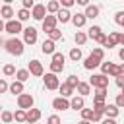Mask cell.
I'll list each match as a JSON object with an SVG mask.
<instances>
[{
  "label": "cell",
  "mask_w": 124,
  "mask_h": 124,
  "mask_svg": "<svg viewBox=\"0 0 124 124\" xmlns=\"http://www.w3.org/2000/svg\"><path fill=\"white\" fill-rule=\"evenodd\" d=\"M4 48H6V52H10V54H14V56H21L23 50H25V43L19 41L17 37H12V39H8V41L4 43Z\"/></svg>",
  "instance_id": "cell-1"
},
{
  "label": "cell",
  "mask_w": 124,
  "mask_h": 124,
  "mask_svg": "<svg viewBox=\"0 0 124 124\" xmlns=\"http://www.w3.org/2000/svg\"><path fill=\"white\" fill-rule=\"evenodd\" d=\"M89 85H93L95 89H107L108 87V76H105V74H93L89 78Z\"/></svg>",
  "instance_id": "cell-2"
},
{
  "label": "cell",
  "mask_w": 124,
  "mask_h": 124,
  "mask_svg": "<svg viewBox=\"0 0 124 124\" xmlns=\"http://www.w3.org/2000/svg\"><path fill=\"white\" fill-rule=\"evenodd\" d=\"M87 37L93 39V41L99 43V45H105V41H107V35L103 33V29H101L99 25H91L89 31H87Z\"/></svg>",
  "instance_id": "cell-3"
},
{
  "label": "cell",
  "mask_w": 124,
  "mask_h": 124,
  "mask_svg": "<svg viewBox=\"0 0 124 124\" xmlns=\"http://www.w3.org/2000/svg\"><path fill=\"white\" fill-rule=\"evenodd\" d=\"M33 105H35V99L31 93H21L17 97V107L21 110H29V108H33Z\"/></svg>",
  "instance_id": "cell-4"
},
{
  "label": "cell",
  "mask_w": 124,
  "mask_h": 124,
  "mask_svg": "<svg viewBox=\"0 0 124 124\" xmlns=\"http://www.w3.org/2000/svg\"><path fill=\"white\" fill-rule=\"evenodd\" d=\"M101 70H103L105 76H110V78H118V76H122L120 66H116V64H112V62H103V64H101Z\"/></svg>",
  "instance_id": "cell-5"
},
{
  "label": "cell",
  "mask_w": 124,
  "mask_h": 124,
  "mask_svg": "<svg viewBox=\"0 0 124 124\" xmlns=\"http://www.w3.org/2000/svg\"><path fill=\"white\" fill-rule=\"evenodd\" d=\"M43 81H45V87H46L48 91H54V89L60 87V79H58L56 74H52V72H48V74L43 78Z\"/></svg>",
  "instance_id": "cell-6"
},
{
  "label": "cell",
  "mask_w": 124,
  "mask_h": 124,
  "mask_svg": "<svg viewBox=\"0 0 124 124\" xmlns=\"http://www.w3.org/2000/svg\"><path fill=\"white\" fill-rule=\"evenodd\" d=\"M6 33H10L12 37H16L17 33H23L21 21H17V19H10V21H6Z\"/></svg>",
  "instance_id": "cell-7"
},
{
  "label": "cell",
  "mask_w": 124,
  "mask_h": 124,
  "mask_svg": "<svg viewBox=\"0 0 124 124\" xmlns=\"http://www.w3.org/2000/svg\"><path fill=\"white\" fill-rule=\"evenodd\" d=\"M27 70H29V74L35 76V78H41V76L45 74V68H43V64H41L39 60H29Z\"/></svg>",
  "instance_id": "cell-8"
},
{
  "label": "cell",
  "mask_w": 124,
  "mask_h": 124,
  "mask_svg": "<svg viewBox=\"0 0 124 124\" xmlns=\"http://www.w3.org/2000/svg\"><path fill=\"white\" fill-rule=\"evenodd\" d=\"M46 16H48V14H46V6H45V4H35V8L31 10V17L37 19V21H43Z\"/></svg>",
  "instance_id": "cell-9"
},
{
  "label": "cell",
  "mask_w": 124,
  "mask_h": 124,
  "mask_svg": "<svg viewBox=\"0 0 124 124\" xmlns=\"http://www.w3.org/2000/svg\"><path fill=\"white\" fill-rule=\"evenodd\" d=\"M37 29L35 27H25L23 29V43L25 45H35L37 43Z\"/></svg>",
  "instance_id": "cell-10"
},
{
  "label": "cell",
  "mask_w": 124,
  "mask_h": 124,
  "mask_svg": "<svg viewBox=\"0 0 124 124\" xmlns=\"http://www.w3.org/2000/svg\"><path fill=\"white\" fill-rule=\"evenodd\" d=\"M56 23H58L56 16H46V17L43 19V31H45V33H48V31L56 29Z\"/></svg>",
  "instance_id": "cell-11"
},
{
  "label": "cell",
  "mask_w": 124,
  "mask_h": 124,
  "mask_svg": "<svg viewBox=\"0 0 124 124\" xmlns=\"http://www.w3.org/2000/svg\"><path fill=\"white\" fill-rule=\"evenodd\" d=\"M116 45H120V33L112 31V33H108V35H107V41H105V45H103V46L112 48V46H116Z\"/></svg>",
  "instance_id": "cell-12"
},
{
  "label": "cell",
  "mask_w": 124,
  "mask_h": 124,
  "mask_svg": "<svg viewBox=\"0 0 124 124\" xmlns=\"http://www.w3.org/2000/svg\"><path fill=\"white\" fill-rule=\"evenodd\" d=\"M103 64V60H99L97 56H93V54H89L85 60H83V68L85 70H95L97 66H101Z\"/></svg>",
  "instance_id": "cell-13"
},
{
  "label": "cell",
  "mask_w": 124,
  "mask_h": 124,
  "mask_svg": "<svg viewBox=\"0 0 124 124\" xmlns=\"http://www.w3.org/2000/svg\"><path fill=\"white\" fill-rule=\"evenodd\" d=\"M52 108L54 110H66V108H70V101L64 97H56V99H52Z\"/></svg>",
  "instance_id": "cell-14"
},
{
  "label": "cell",
  "mask_w": 124,
  "mask_h": 124,
  "mask_svg": "<svg viewBox=\"0 0 124 124\" xmlns=\"http://www.w3.org/2000/svg\"><path fill=\"white\" fill-rule=\"evenodd\" d=\"M70 108H74V110H83L85 108V101H83V97H79V95H76V97H72L70 99Z\"/></svg>",
  "instance_id": "cell-15"
},
{
  "label": "cell",
  "mask_w": 124,
  "mask_h": 124,
  "mask_svg": "<svg viewBox=\"0 0 124 124\" xmlns=\"http://www.w3.org/2000/svg\"><path fill=\"white\" fill-rule=\"evenodd\" d=\"M99 12H101V10H99V6L89 4V6L85 8V12H83V14H85V17H87V19H95V17L99 16Z\"/></svg>",
  "instance_id": "cell-16"
},
{
  "label": "cell",
  "mask_w": 124,
  "mask_h": 124,
  "mask_svg": "<svg viewBox=\"0 0 124 124\" xmlns=\"http://www.w3.org/2000/svg\"><path fill=\"white\" fill-rule=\"evenodd\" d=\"M76 91L79 93V97H87V95L91 93V85H89V81H79V85L76 87Z\"/></svg>",
  "instance_id": "cell-17"
},
{
  "label": "cell",
  "mask_w": 124,
  "mask_h": 124,
  "mask_svg": "<svg viewBox=\"0 0 124 124\" xmlns=\"http://www.w3.org/2000/svg\"><path fill=\"white\" fill-rule=\"evenodd\" d=\"M58 91H60V97L68 99V97H72V95H74V91H76V89H74V87H70V85H68V83L64 81V83H60Z\"/></svg>",
  "instance_id": "cell-18"
},
{
  "label": "cell",
  "mask_w": 124,
  "mask_h": 124,
  "mask_svg": "<svg viewBox=\"0 0 124 124\" xmlns=\"http://www.w3.org/2000/svg\"><path fill=\"white\" fill-rule=\"evenodd\" d=\"M0 17H2V19H6V21H10V19L14 17V8H12L10 4H4V6H2V10H0Z\"/></svg>",
  "instance_id": "cell-19"
},
{
  "label": "cell",
  "mask_w": 124,
  "mask_h": 124,
  "mask_svg": "<svg viewBox=\"0 0 124 124\" xmlns=\"http://www.w3.org/2000/svg\"><path fill=\"white\" fill-rule=\"evenodd\" d=\"M60 12V2L58 0H50L48 4H46V14L48 16H56Z\"/></svg>",
  "instance_id": "cell-20"
},
{
  "label": "cell",
  "mask_w": 124,
  "mask_h": 124,
  "mask_svg": "<svg viewBox=\"0 0 124 124\" xmlns=\"http://www.w3.org/2000/svg\"><path fill=\"white\" fill-rule=\"evenodd\" d=\"M85 21H87V17H85V14H74V16H72V23L76 25V29H79V27H83V25H85Z\"/></svg>",
  "instance_id": "cell-21"
},
{
  "label": "cell",
  "mask_w": 124,
  "mask_h": 124,
  "mask_svg": "<svg viewBox=\"0 0 124 124\" xmlns=\"http://www.w3.org/2000/svg\"><path fill=\"white\" fill-rule=\"evenodd\" d=\"M8 91H10L12 95H17V97H19V95L23 93V83L16 79V81H12V83H10V89H8Z\"/></svg>",
  "instance_id": "cell-22"
},
{
  "label": "cell",
  "mask_w": 124,
  "mask_h": 124,
  "mask_svg": "<svg viewBox=\"0 0 124 124\" xmlns=\"http://www.w3.org/2000/svg\"><path fill=\"white\" fill-rule=\"evenodd\" d=\"M39 120H41V110H39V108H29V110H27V122L35 124V122H39Z\"/></svg>",
  "instance_id": "cell-23"
},
{
  "label": "cell",
  "mask_w": 124,
  "mask_h": 124,
  "mask_svg": "<svg viewBox=\"0 0 124 124\" xmlns=\"http://www.w3.org/2000/svg\"><path fill=\"white\" fill-rule=\"evenodd\" d=\"M118 112H120V108H118L116 105H107V107H105V116H107V118H116Z\"/></svg>",
  "instance_id": "cell-24"
},
{
  "label": "cell",
  "mask_w": 124,
  "mask_h": 124,
  "mask_svg": "<svg viewBox=\"0 0 124 124\" xmlns=\"http://www.w3.org/2000/svg\"><path fill=\"white\" fill-rule=\"evenodd\" d=\"M56 19H58V21H62V23L72 21V14H70V10H62V8H60V12L56 14Z\"/></svg>",
  "instance_id": "cell-25"
},
{
  "label": "cell",
  "mask_w": 124,
  "mask_h": 124,
  "mask_svg": "<svg viewBox=\"0 0 124 124\" xmlns=\"http://www.w3.org/2000/svg\"><path fill=\"white\" fill-rule=\"evenodd\" d=\"M105 99H107V89H95L93 103H105Z\"/></svg>",
  "instance_id": "cell-26"
},
{
  "label": "cell",
  "mask_w": 124,
  "mask_h": 124,
  "mask_svg": "<svg viewBox=\"0 0 124 124\" xmlns=\"http://www.w3.org/2000/svg\"><path fill=\"white\" fill-rule=\"evenodd\" d=\"M41 50H43L45 54H54V52H56V50H54V43H52V41H48V39H46V41L43 43Z\"/></svg>",
  "instance_id": "cell-27"
},
{
  "label": "cell",
  "mask_w": 124,
  "mask_h": 124,
  "mask_svg": "<svg viewBox=\"0 0 124 124\" xmlns=\"http://www.w3.org/2000/svg\"><path fill=\"white\" fill-rule=\"evenodd\" d=\"M29 78H31L29 70H17V72H16V79H17V81H21V83H25Z\"/></svg>",
  "instance_id": "cell-28"
},
{
  "label": "cell",
  "mask_w": 124,
  "mask_h": 124,
  "mask_svg": "<svg viewBox=\"0 0 124 124\" xmlns=\"http://www.w3.org/2000/svg\"><path fill=\"white\" fill-rule=\"evenodd\" d=\"M14 120L16 122H27V110H21V108H17L16 112H14Z\"/></svg>",
  "instance_id": "cell-29"
},
{
  "label": "cell",
  "mask_w": 124,
  "mask_h": 124,
  "mask_svg": "<svg viewBox=\"0 0 124 124\" xmlns=\"http://www.w3.org/2000/svg\"><path fill=\"white\" fill-rule=\"evenodd\" d=\"M89 37H87V33H83V31H78L76 35H74V41H76V45H85V41H87Z\"/></svg>",
  "instance_id": "cell-30"
},
{
  "label": "cell",
  "mask_w": 124,
  "mask_h": 124,
  "mask_svg": "<svg viewBox=\"0 0 124 124\" xmlns=\"http://www.w3.org/2000/svg\"><path fill=\"white\" fill-rule=\"evenodd\" d=\"M46 35H48V41H52V43H56V41L62 39V31H58V29H52V31H48Z\"/></svg>",
  "instance_id": "cell-31"
},
{
  "label": "cell",
  "mask_w": 124,
  "mask_h": 124,
  "mask_svg": "<svg viewBox=\"0 0 124 124\" xmlns=\"http://www.w3.org/2000/svg\"><path fill=\"white\" fill-rule=\"evenodd\" d=\"M70 60H74V62H79V60H81V48L74 46V48L70 50Z\"/></svg>",
  "instance_id": "cell-32"
},
{
  "label": "cell",
  "mask_w": 124,
  "mask_h": 124,
  "mask_svg": "<svg viewBox=\"0 0 124 124\" xmlns=\"http://www.w3.org/2000/svg\"><path fill=\"white\" fill-rule=\"evenodd\" d=\"M29 17H31V12L25 10V8H21V10L17 12V21H27Z\"/></svg>",
  "instance_id": "cell-33"
},
{
  "label": "cell",
  "mask_w": 124,
  "mask_h": 124,
  "mask_svg": "<svg viewBox=\"0 0 124 124\" xmlns=\"http://www.w3.org/2000/svg\"><path fill=\"white\" fill-rule=\"evenodd\" d=\"M16 72H17V70H16V66H14V64H6V66L2 68V74H4V76H8V78H10V76H16Z\"/></svg>",
  "instance_id": "cell-34"
},
{
  "label": "cell",
  "mask_w": 124,
  "mask_h": 124,
  "mask_svg": "<svg viewBox=\"0 0 124 124\" xmlns=\"http://www.w3.org/2000/svg\"><path fill=\"white\" fill-rule=\"evenodd\" d=\"M0 118H2V122H4V124H10V122L14 120V112H10V110H2Z\"/></svg>",
  "instance_id": "cell-35"
},
{
  "label": "cell",
  "mask_w": 124,
  "mask_h": 124,
  "mask_svg": "<svg viewBox=\"0 0 124 124\" xmlns=\"http://www.w3.org/2000/svg\"><path fill=\"white\" fill-rule=\"evenodd\" d=\"M91 54L97 56L99 60H105V50H103V46H95V48L91 50Z\"/></svg>",
  "instance_id": "cell-36"
},
{
  "label": "cell",
  "mask_w": 124,
  "mask_h": 124,
  "mask_svg": "<svg viewBox=\"0 0 124 124\" xmlns=\"http://www.w3.org/2000/svg\"><path fill=\"white\" fill-rule=\"evenodd\" d=\"M64 70V64L62 62H50V72L52 74H58V72H62Z\"/></svg>",
  "instance_id": "cell-37"
},
{
  "label": "cell",
  "mask_w": 124,
  "mask_h": 124,
  "mask_svg": "<svg viewBox=\"0 0 124 124\" xmlns=\"http://www.w3.org/2000/svg\"><path fill=\"white\" fill-rule=\"evenodd\" d=\"M66 83H68L70 87H74V89H76V87L79 85V79H78V76H74V74H72V76H68V79H66Z\"/></svg>",
  "instance_id": "cell-38"
},
{
  "label": "cell",
  "mask_w": 124,
  "mask_h": 124,
  "mask_svg": "<svg viewBox=\"0 0 124 124\" xmlns=\"http://www.w3.org/2000/svg\"><path fill=\"white\" fill-rule=\"evenodd\" d=\"M81 120H93V108H83L81 110Z\"/></svg>",
  "instance_id": "cell-39"
},
{
  "label": "cell",
  "mask_w": 124,
  "mask_h": 124,
  "mask_svg": "<svg viewBox=\"0 0 124 124\" xmlns=\"http://www.w3.org/2000/svg\"><path fill=\"white\" fill-rule=\"evenodd\" d=\"M46 124H62V120H60L58 114H50V116L46 118Z\"/></svg>",
  "instance_id": "cell-40"
},
{
  "label": "cell",
  "mask_w": 124,
  "mask_h": 124,
  "mask_svg": "<svg viewBox=\"0 0 124 124\" xmlns=\"http://www.w3.org/2000/svg\"><path fill=\"white\" fill-rule=\"evenodd\" d=\"M114 21H116L120 27H124V12H116V14H114Z\"/></svg>",
  "instance_id": "cell-41"
},
{
  "label": "cell",
  "mask_w": 124,
  "mask_h": 124,
  "mask_svg": "<svg viewBox=\"0 0 124 124\" xmlns=\"http://www.w3.org/2000/svg\"><path fill=\"white\" fill-rule=\"evenodd\" d=\"M64 60H66V56H64L62 52H54V54H52V62H62V64H64Z\"/></svg>",
  "instance_id": "cell-42"
},
{
  "label": "cell",
  "mask_w": 124,
  "mask_h": 124,
  "mask_svg": "<svg viewBox=\"0 0 124 124\" xmlns=\"http://www.w3.org/2000/svg\"><path fill=\"white\" fill-rule=\"evenodd\" d=\"M105 107H107L105 103H93V110L95 112H103L105 114Z\"/></svg>",
  "instance_id": "cell-43"
},
{
  "label": "cell",
  "mask_w": 124,
  "mask_h": 124,
  "mask_svg": "<svg viewBox=\"0 0 124 124\" xmlns=\"http://www.w3.org/2000/svg\"><path fill=\"white\" fill-rule=\"evenodd\" d=\"M114 105H116L118 108H122V107H124V95H122V93H118V95H116V99H114Z\"/></svg>",
  "instance_id": "cell-44"
},
{
  "label": "cell",
  "mask_w": 124,
  "mask_h": 124,
  "mask_svg": "<svg viewBox=\"0 0 124 124\" xmlns=\"http://www.w3.org/2000/svg\"><path fill=\"white\" fill-rule=\"evenodd\" d=\"M8 89H10V83H8L6 79H2V78H0V93H6Z\"/></svg>",
  "instance_id": "cell-45"
},
{
  "label": "cell",
  "mask_w": 124,
  "mask_h": 124,
  "mask_svg": "<svg viewBox=\"0 0 124 124\" xmlns=\"http://www.w3.org/2000/svg\"><path fill=\"white\" fill-rule=\"evenodd\" d=\"M21 4H23L25 10H33V8H35V2H33V0H23Z\"/></svg>",
  "instance_id": "cell-46"
},
{
  "label": "cell",
  "mask_w": 124,
  "mask_h": 124,
  "mask_svg": "<svg viewBox=\"0 0 124 124\" xmlns=\"http://www.w3.org/2000/svg\"><path fill=\"white\" fill-rule=\"evenodd\" d=\"M93 122H103V112H95L93 110V120H91V124Z\"/></svg>",
  "instance_id": "cell-47"
},
{
  "label": "cell",
  "mask_w": 124,
  "mask_h": 124,
  "mask_svg": "<svg viewBox=\"0 0 124 124\" xmlns=\"http://www.w3.org/2000/svg\"><path fill=\"white\" fill-rule=\"evenodd\" d=\"M60 6H64V10H68V8H72V6H74V0H62V2H60Z\"/></svg>",
  "instance_id": "cell-48"
},
{
  "label": "cell",
  "mask_w": 124,
  "mask_h": 124,
  "mask_svg": "<svg viewBox=\"0 0 124 124\" xmlns=\"http://www.w3.org/2000/svg\"><path fill=\"white\" fill-rule=\"evenodd\" d=\"M116 85H118L120 89H124V76H118V78H116Z\"/></svg>",
  "instance_id": "cell-49"
},
{
  "label": "cell",
  "mask_w": 124,
  "mask_h": 124,
  "mask_svg": "<svg viewBox=\"0 0 124 124\" xmlns=\"http://www.w3.org/2000/svg\"><path fill=\"white\" fill-rule=\"evenodd\" d=\"M101 124H116V120H114V118H103Z\"/></svg>",
  "instance_id": "cell-50"
},
{
  "label": "cell",
  "mask_w": 124,
  "mask_h": 124,
  "mask_svg": "<svg viewBox=\"0 0 124 124\" xmlns=\"http://www.w3.org/2000/svg\"><path fill=\"white\" fill-rule=\"evenodd\" d=\"M2 31H6V23H4V19L0 17V33H2Z\"/></svg>",
  "instance_id": "cell-51"
},
{
  "label": "cell",
  "mask_w": 124,
  "mask_h": 124,
  "mask_svg": "<svg viewBox=\"0 0 124 124\" xmlns=\"http://www.w3.org/2000/svg\"><path fill=\"white\" fill-rule=\"evenodd\" d=\"M118 58L124 62V48H120V50H118Z\"/></svg>",
  "instance_id": "cell-52"
},
{
  "label": "cell",
  "mask_w": 124,
  "mask_h": 124,
  "mask_svg": "<svg viewBox=\"0 0 124 124\" xmlns=\"http://www.w3.org/2000/svg\"><path fill=\"white\" fill-rule=\"evenodd\" d=\"M120 45H122V48H124V33H120Z\"/></svg>",
  "instance_id": "cell-53"
},
{
  "label": "cell",
  "mask_w": 124,
  "mask_h": 124,
  "mask_svg": "<svg viewBox=\"0 0 124 124\" xmlns=\"http://www.w3.org/2000/svg\"><path fill=\"white\" fill-rule=\"evenodd\" d=\"M78 124H91V122H89V120H79Z\"/></svg>",
  "instance_id": "cell-54"
},
{
  "label": "cell",
  "mask_w": 124,
  "mask_h": 124,
  "mask_svg": "<svg viewBox=\"0 0 124 124\" xmlns=\"http://www.w3.org/2000/svg\"><path fill=\"white\" fill-rule=\"evenodd\" d=\"M120 72H122V76H124V64H122V66H120Z\"/></svg>",
  "instance_id": "cell-55"
},
{
  "label": "cell",
  "mask_w": 124,
  "mask_h": 124,
  "mask_svg": "<svg viewBox=\"0 0 124 124\" xmlns=\"http://www.w3.org/2000/svg\"><path fill=\"white\" fill-rule=\"evenodd\" d=\"M0 45H4V41H2V37H0Z\"/></svg>",
  "instance_id": "cell-56"
},
{
  "label": "cell",
  "mask_w": 124,
  "mask_h": 124,
  "mask_svg": "<svg viewBox=\"0 0 124 124\" xmlns=\"http://www.w3.org/2000/svg\"><path fill=\"white\" fill-rule=\"evenodd\" d=\"M0 114H2V105H0Z\"/></svg>",
  "instance_id": "cell-57"
},
{
  "label": "cell",
  "mask_w": 124,
  "mask_h": 124,
  "mask_svg": "<svg viewBox=\"0 0 124 124\" xmlns=\"http://www.w3.org/2000/svg\"><path fill=\"white\" fill-rule=\"evenodd\" d=\"M122 95H124V89H122Z\"/></svg>",
  "instance_id": "cell-58"
},
{
  "label": "cell",
  "mask_w": 124,
  "mask_h": 124,
  "mask_svg": "<svg viewBox=\"0 0 124 124\" xmlns=\"http://www.w3.org/2000/svg\"><path fill=\"white\" fill-rule=\"evenodd\" d=\"M0 10H2V6H0Z\"/></svg>",
  "instance_id": "cell-59"
}]
</instances>
